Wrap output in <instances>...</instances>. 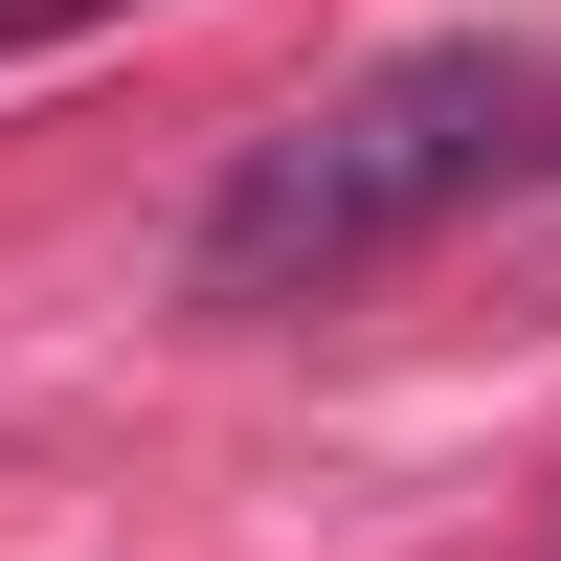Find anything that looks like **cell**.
<instances>
[{"label":"cell","mask_w":561,"mask_h":561,"mask_svg":"<svg viewBox=\"0 0 561 561\" xmlns=\"http://www.w3.org/2000/svg\"><path fill=\"white\" fill-rule=\"evenodd\" d=\"M517 180H561V45L449 23V45H404V68L314 90L293 135H248L180 270H203V314H293V293H359L382 248H427V225L517 203Z\"/></svg>","instance_id":"cell-1"},{"label":"cell","mask_w":561,"mask_h":561,"mask_svg":"<svg viewBox=\"0 0 561 561\" xmlns=\"http://www.w3.org/2000/svg\"><path fill=\"white\" fill-rule=\"evenodd\" d=\"M68 23H113V0H0V45H68Z\"/></svg>","instance_id":"cell-2"}]
</instances>
